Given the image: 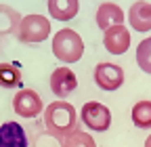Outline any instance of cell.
I'll return each mask as SVG.
<instances>
[{
    "instance_id": "3957f363",
    "label": "cell",
    "mask_w": 151,
    "mask_h": 147,
    "mask_svg": "<svg viewBox=\"0 0 151 147\" xmlns=\"http://www.w3.org/2000/svg\"><path fill=\"white\" fill-rule=\"evenodd\" d=\"M50 36V21L44 15H25L17 30V40L23 44H38Z\"/></svg>"
},
{
    "instance_id": "4fadbf2b",
    "label": "cell",
    "mask_w": 151,
    "mask_h": 147,
    "mask_svg": "<svg viewBox=\"0 0 151 147\" xmlns=\"http://www.w3.org/2000/svg\"><path fill=\"white\" fill-rule=\"evenodd\" d=\"M21 19L23 17L19 15V11H15L13 6L0 2V38L11 36V34L17 36V30H19V25H21Z\"/></svg>"
},
{
    "instance_id": "277c9868",
    "label": "cell",
    "mask_w": 151,
    "mask_h": 147,
    "mask_svg": "<svg viewBox=\"0 0 151 147\" xmlns=\"http://www.w3.org/2000/svg\"><path fill=\"white\" fill-rule=\"evenodd\" d=\"M80 120L84 122L86 128H90V130L105 133L111 126V112H109L107 105H103L99 101H88L80 109Z\"/></svg>"
},
{
    "instance_id": "5bb4252c",
    "label": "cell",
    "mask_w": 151,
    "mask_h": 147,
    "mask_svg": "<svg viewBox=\"0 0 151 147\" xmlns=\"http://www.w3.org/2000/svg\"><path fill=\"white\" fill-rule=\"evenodd\" d=\"M132 122H134L137 128H151V101L143 99L139 103H134V107H132Z\"/></svg>"
},
{
    "instance_id": "5b68a950",
    "label": "cell",
    "mask_w": 151,
    "mask_h": 147,
    "mask_svg": "<svg viewBox=\"0 0 151 147\" xmlns=\"http://www.w3.org/2000/svg\"><path fill=\"white\" fill-rule=\"evenodd\" d=\"M13 109L17 116H21L25 120H34L36 116L44 114V103L40 95L32 88H21L19 93L13 97Z\"/></svg>"
},
{
    "instance_id": "8992f818",
    "label": "cell",
    "mask_w": 151,
    "mask_h": 147,
    "mask_svg": "<svg viewBox=\"0 0 151 147\" xmlns=\"http://www.w3.org/2000/svg\"><path fill=\"white\" fill-rule=\"evenodd\" d=\"M124 69L116 63H99L94 67V84L107 93L118 90L124 84Z\"/></svg>"
},
{
    "instance_id": "9a60e30c",
    "label": "cell",
    "mask_w": 151,
    "mask_h": 147,
    "mask_svg": "<svg viewBox=\"0 0 151 147\" xmlns=\"http://www.w3.org/2000/svg\"><path fill=\"white\" fill-rule=\"evenodd\" d=\"M0 86L2 88H19L21 86V69L13 63H0Z\"/></svg>"
},
{
    "instance_id": "ba28073f",
    "label": "cell",
    "mask_w": 151,
    "mask_h": 147,
    "mask_svg": "<svg viewBox=\"0 0 151 147\" xmlns=\"http://www.w3.org/2000/svg\"><path fill=\"white\" fill-rule=\"evenodd\" d=\"M103 44L111 55H124L130 48V30L126 25H113L103 34Z\"/></svg>"
},
{
    "instance_id": "8fae6325",
    "label": "cell",
    "mask_w": 151,
    "mask_h": 147,
    "mask_svg": "<svg viewBox=\"0 0 151 147\" xmlns=\"http://www.w3.org/2000/svg\"><path fill=\"white\" fill-rule=\"evenodd\" d=\"M0 147H29L25 128L19 122H4L0 126Z\"/></svg>"
},
{
    "instance_id": "2e32d148",
    "label": "cell",
    "mask_w": 151,
    "mask_h": 147,
    "mask_svg": "<svg viewBox=\"0 0 151 147\" xmlns=\"http://www.w3.org/2000/svg\"><path fill=\"white\" fill-rule=\"evenodd\" d=\"M61 147H97V143H94V139L84 133V130H73L71 135H67L63 141H61Z\"/></svg>"
},
{
    "instance_id": "7a4b0ae2",
    "label": "cell",
    "mask_w": 151,
    "mask_h": 147,
    "mask_svg": "<svg viewBox=\"0 0 151 147\" xmlns=\"http://www.w3.org/2000/svg\"><path fill=\"white\" fill-rule=\"evenodd\" d=\"M52 55L65 65L80 61L84 55V42L80 38V34L71 27L59 30L52 36Z\"/></svg>"
},
{
    "instance_id": "6da1fadb",
    "label": "cell",
    "mask_w": 151,
    "mask_h": 147,
    "mask_svg": "<svg viewBox=\"0 0 151 147\" xmlns=\"http://www.w3.org/2000/svg\"><path fill=\"white\" fill-rule=\"evenodd\" d=\"M44 126L55 139L63 141L67 135L78 130V112L67 101H52L44 107Z\"/></svg>"
},
{
    "instance_id": "30bf717a",
    "label": "cell",
    "mask_w": 151,
    "mask_h": 147,
    "mask_svg": "<svg viewBox=\"0 0 151 147\" xmlns=\"http://www.w3.org/2000/svg\"><path fill=\"white\" fill-rule=\"evenodd\" d=\"M94 19H97V25L103 32H107L113 25H124V11L116 2H103V4H99Z\"/></svg>"
},
{
    "instance_id": "9c48e42d",
    "label": "cell",
    "mask_w": 151,
    "mask_h": 147,
    "mask_svg": "<svg viewBox=\"0 0 151 147\" xmlns=\"http://www.w3.org/2000/svg\"><path fill=\"white\" fill-rule=\"evenodd\" d=\"M128 21L130 27L134 32H149L151 30V2L139 0V2H132L128 9Z\"/></svg>"
},
{
    "instance_id": "7c38bea8",
    "label": "cell",
    "mask_w": 151,
    "mask_h": 147,
    "mask_svg": "<svg viewBox=\"0 0 151 147\" xmlns=\"http://www.w3.org/2000/svg\"><path fill=\"white\" fill-rule=\"evenodd\" d=\"M48 13L57 21H71L80 11L78 0H48Z\"/></svg>"
},
{
    "instance_id": "52a82bcc",
    "label": "cell",
    "mask_w": 151,
    "mask_h": 147,
    "mask_svg": "<svg viewBox=\"0 0 151 147\" xmlns=\"http://www.w3.org/2000/svg\"><path fill=\"white\" fill-rule=\"evenodd\" d=\"M78 88V78H76V74L67 67V65H61L57 67L52 74H50V90L59 97L61 101L71 95L73 90Z\"/></svg>"
},
{
    "instance_id": "e0dca14e",
    "label": "cell",
    "mask_w": 151,
    "mask_h": 147,
    "mask_svg": "<svg viewBox=\"0 0 151 147\" xmlns=\"http://www.w3.org/2000/svg\"><path fill=\"white\" fill-rule=\"evenodd\" d=\"M137 63L145 74H151V36L137 44Z\"/></svg>"
},
{
    "instance_id": "ac0fdd59",
    "label": "cell",
    "mask_w": 151,
    "mask_h": 147,
    "mask_svg": "<svg viewBox=\"0 0 151 147\" xmlns=\"http://www.w3.org/2000/svg\"><path fill=\"white\" fill-rule=\"evenodd\" d=\"M145 147H151V135H149V137L145 139Z\"/></svg>"
}]
</instances>
